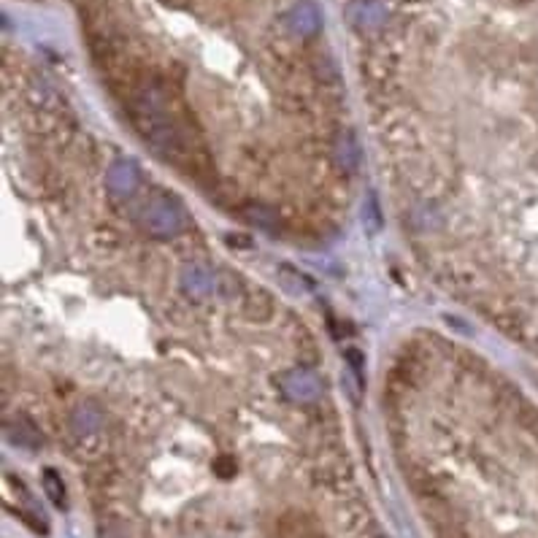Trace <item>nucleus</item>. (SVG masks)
Masks as SVG:
<instances>
[{
  "instance_id": "nucleus-1",
  "label": "nucleus",
  "mask_w": 538,
  "mask_h": 538,
  "mask_svg": "<svg viewBox=\"0 0 538 538\" xmlns=\"http://www.w3.org/2000/svg\"><path fill=\"white\" fill-rule=\"evenodd\" d=\"M44 487H47V495L55 506H66V487L60 481V476L55 471H44Z\"/></svg>"
}]
</instances>
